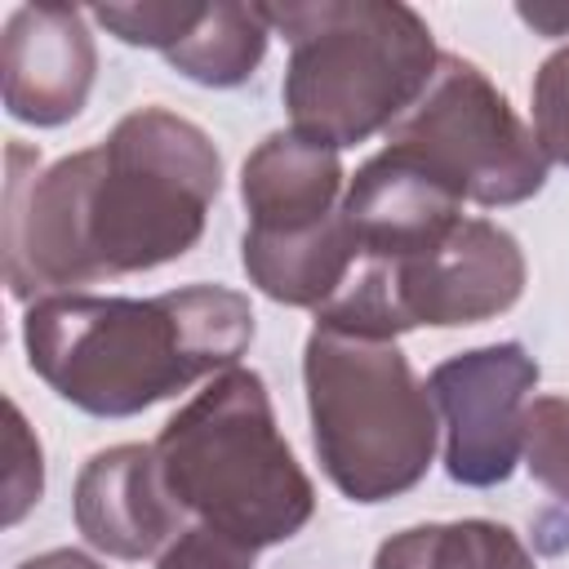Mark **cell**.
Listing matches in <instances>:
<instances>
[{
  "mask_svg": "<svg viewBox=\"0 0 569 569\" xmlns=\"http://www.w3.org/2000/svg\"><path fill=\"white\" fill-rule=\"evenodd\" d=\"M267 40L271 27L262 18V4L218 0V4H200L196 22L164 53V62L204 89H236L267 58Z\"/></svg>",
  "mask_w": 569,
  "mask_h": 569,
  "instance_id": "obj_14",
  "label": "cell"
},
{
  "mask_svg": "<svg viewBox=\"0 0 569 569\" xmlns=\"http://www.w3.org/2000/svg\"><path fill=\"white\" fill-rule=\"evenodd\" d=\"M520 18L542 31V36H565L569 31V13L565 9H542V4H520Z\"/></svg>",
  "mask_w": 569,
  "mask_h": 569,
  "instance_id": "obj_21",
  "label": "cell"
},
{
  "mask_svg": "<svg viewBox=\"0 0 569 569\" xmlns=\"http://www.w3.org/2000/svg\"><path fill=\"white\" fill-rule=\"evenodd\" d=\"M156 462L173 502L249 551L302 533L316 489L276 427L262 373L236 365L187 400L156 436Z\"/></svg>",
  "mask_w": 569,
  "mask_h": 569,
  "instance_id": "obj_3",
  "label": "cell"
},
{
  "mask_svg": "<svg viewBox=\"0 0 569 569\" xmlns=\"http://www.w3.org/2000/svg\"><path fill=\"white\" fill-rule=\"evenodd\" d=\"M71 511L84 542L116 560H156L187 529L151 445L98 449L76 476Z\"/></svg>",
  "mask_w": 569,
  "mask_h": 569,
  "instance_id": "obj_10",
  "label": "cell"
},
{
  "mask_svg": "<svg viewBox=\"0 0 569 569\" xmlns=\"http://www.w3.org/2000/svg\"><path fill=\"white\" fill-rule=\"evenodd\" d=\"M222 191L213 138L169 111L138 107L116 129L40 173V151L13 142L0 213L4 280L18 302L164 267L196 249Z\"/></svg>",
  "mask_w": 569,
  "mask_h": 569,
  "instance_id": "obj_1",
  "label": "cell"
},
{
  "mask_svg": "<svg viewBox=\"0 0 569 569\" xmlns=\"http://www.w3.org/2000/svg\"><path fill=\"white\" fill-rule=\"evenodd\" d=\"M373 569H538L529 547L498 520H445L391 533Z\"/></svg>",
  "mask_w": 569,
  "mask_h": 569,
  "instance_id": "obj_15",
  "label": "cell"
},
{
  "mask_svg": "<svg viewBox=\"0 0 569 569\" xmlns=\"http://www.w3.org/2000/svg\"><path fill=\"white\" fill-rule=\"evenodd\" d=\"M538 360L520 342H489L440 360L427 396L445 431V471L453 485H507L525 453V409L538 387Z\"/></svg>",
  "mask_w": 569,
  "mask_h": 569,
  "instance_id": "obj_7",
  "label": "cell"
},
{
  "mask_svg": "<svg viewBox=\"0 0 569 569\" xmlns=\"http://www.w3.org/2000/svg\"><path fill=\"white\" fill-rule=\"evenodd\" d=\"M365 267L382 276L405 333L418 325L458 329L493 320L520 302L529 276L520 240L489 218H462L440 244L418 258Z\"/></svg>",
  "mask_w": 569,
  "mask_h": 569,
  "instance_id": "obj_8",
  "label": "cell"
},
{
  "mask_svg": "<svg viewBox=\"0 0 569 569\" xmlns=\"http://www.w3.org/2000/svg\"><path fill=\"white\" fill-rule=\"evenodd\" d=\"M311 445L351 502H387L422 485L440 418L409 356L387 333L316 320L302 347Z\"/></svg>",
  "mask_w": 569,
  "mask_h": 569,
  "instance_id": "obj_5",
  "label": "cell"
},
{
  "mask_svg": "<svg viewBox=\"0 0 569 569\" xmlns=\"http://www.w3.org/2000/svg\"><path fill=\"white\" fill-rule=\"evenodd\" d=\"M98 49L71 4H18L0 36L4 111L18 124L58 129L89 102Z\"/></svg>",
  "mask_w": 569,
  "mask_h": 569,
  "instance_id": "obj_9",
  "label": "cell"
},
{
  "mask_svg": "<svg viewBox=\"0 0 569 569\" xmlns=\"http://www.w3.org/2000/svg\"><path fill=\"white\" fill-rule=\"evenodd\" d=\"M258 551L204 529V525H187L160 556L156 569H253Z\"/></svg>",
  "mask_w": 569,
  "mask_h": 569,
  "instance_id": "obj_18",
  "label": "cell"
},
{
  "mask_svg": "<svg viewBox=\"0 0 569 569\" xmlns=\"http://www.w3.org/2000/svg\"><path fill=\"white\" fill-rule=\"evenodd\" d=\"M387 147L409 151L462 204H525L547 187L551 160L507 93L467 58L440 53L418 102L387 129Z\"/></svg>",
  "mask_w": 569,
  "mask_h": 569,
  "instance_id": "obj_6",
  "label": "cell"
},
{
  "mask_svg": "<svg viewBox=\"0 0 569 569\" xmlns=\"http://www.w3.org/2000/svg\"><path fill=\"white\" fill-rule=\"evenodd\" d=\"M9 445H13V467L4 476V525H18L27 516L31 502H40V489H44V467H40V445L31 440L27 422H22V409L9 400Z\"/></svg>",
  "mask_w": 569,
  "mask_h": 569,
  "instance_id": "obj_19",
  "label": "cell"
},
{
  "mask_svg": "<svg viewBox=\"0 0 569 569\" xmlns=\"http://www.w3.org/2000/svg\"><path fill=\"white\" fill-rule=\"evenodd\" d=\"M240 262L249 284L271 302L320 311L351 284L365 258L347 213L338 209L333 218L298 231H244Z\"/></svg>",
  "mask_w": 569,
  "mask_h": 569,
  "instance_id": "obj_13",
  "label": "cell"
},
{
  "mask_svg": "<svg viewBox=\"0 0 569 569\" xmlns=\"http://www.w3.org/2000/svg\"><path fill=\"white\" fill-rule=\"evenodd\" d=\"M342 160L333 147L293 129L267 133L240 169V200L249 213L244 231H298L342 209Z\"/></svg>",
  "mask_w": 569,
  "mask_h": 569,
  "instance_id": "obj_12",
  "label": "cell"
},
{
  "mask_svg": "<svg viewBox=\"0 0 569 569\" xmlns=\"http://www.w3.org/2000/svg\"><path fill=\"white\" fill-rule=\"evenodd\" d=\"M262 18L289 40V129L333 151L387 133L440 62L431 27L400 0H289Z\"/></svg>",
  "mask_w": 569,
  "mask_h": 569,
  "instance_id": "obj_4",
  "label": "cell"
},
{
  "mask_svg": "<svg viewBox=\"0 0 569 569\" xmlns=\"http://www.w3.org/2000/svg\"><path fill=\"white\" fill-rule=\"evenodd\" d=\"M529 93H533V138L542 156L569 169V44L542 58Z\"/></svg>",
  "mask_w": 569,
  "mask_h": 569,
  "instance_id": "obj_17",
  "label": "cell"
},
{
  "mask_svg": "<svg viewBox=\"0 0 569 569\" xmlns=\"http://www.w3.org/2000/svg\"><path fill=\"white\" fill-rule=\"evenodd\" d=\"M249 342L253 307L227 284H182L156 298L53 293L22 316L31 373L93 418H133L218 378Z\"/></svg>",
  "mask_w": 569,
  "mask_h": 569,
  "instance_id": "obj_2",
  "label": "cell"
},
{
  "mask_svg": "<svg viewBox=\"0 0 569 569\" xmlns=\"http://www.w3.org/2000/svg\"><path fill=\"white\" fill-rule=\"evenodd\" d=\"M342 213L365 262H405L440 244L462 222V196L400 147L369 156L347 178Z\"/></svg>",
  "mask_w": 569,
  "mask_h": 569,
  "instance_id": "obj_11",
  "label": "cell"
},
{
  "mask_svg": "<svg viewBox=\"0 0 569 569\" xmlns=\"http://www.w3.org/2000/svg\"><path fill=\"white\" fill-rule=\"evenodd\" d=\"M18 569H107V565H98L93 556H84L76 547H53V551H40V556L22 560Z\"/></svg>",
  "mask_w": 569,
  "mask_h": 569,
  "instance_id": "obj_20",
  "label": "cell"
},
{
  "mask_svg": "<svg viewBox=\"0 0 569 569\" xmlns=\"http://www.w3.org/2000/svg\"><path fill=\"white\" fill-rule=\"evenodd\" d=\"M525 467L569 525V396H533L525 409Z\"/></svg>",
  "mask_w": 569,
  "mask_h": 569,
  "instance_id": "obj_16",
  "label": "cell"
}]
</instances>
